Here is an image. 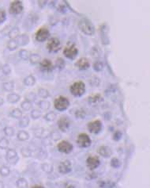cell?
<instances>
[{"instance_id": "52a82bcc", "label": "cell", "mask_w": 150, "mask_h": 188, "mask_svg": "<svg viewBox=\"0 0 150 188\" xmlns=\"http://www.w3.org/2000/svg\"><path fill=\"white\" fill-rule=\"evenodd\" d=\"M24 10V5L21 1L16 0L12 2L10 5L9 13L13 15H18V14H21Z\"/></svg>"}, {"instance_id": "2e32d148", "label": "cell", "mask_w": 150, "mask_h": 188, "mask_svg": "<svg viewBox=\"0 0 150 188\" xmlns=\"http://www.w3.org/2000/svg\"><path fill=\"white\" fill-rule=\"evenodd\" d=\"M75 67H77L79 70L81 71L87 70L90 68L89 60L86 57H81L77 60V62L75 63Z\"/></svg>"}, {"instance_id": "db71d44e", "label": "cell", "mask_w": 150, "mask_h": 188, "mask_svg": "<svg viewBox=\"0 0 150 188\" xmlns=\"http://www.w3.org/2000/svg\"><path fill=\"white\" fill-rule=\"evenodd\" d=\"M47 1H38V6L41 8H44V7L47 5Z\"/></svg>"}, {"instance_id": "ee69618b", "label": "cell", "mask_w": 150, "mask_h": 188, "mask_svg": "<svg viewBox=\"0 0 150 188\" xmlns=\"http://www.w3.org/2000/svg\"><path fill=\"white\" fill-rule=\"evenodd\" d=\"M110 164L113 168H115V169H118L121 167L122 163L121 161L119 160V159L116 158V157H113V158L111 160V162H110Z\"/></svg>"}, {"instance_id": "277c9868", "label": "cell", "mask_w": 150, "mask_h": 188, "mask_svg": "<svg viewBox=\"0 0 150 188\" xmlns=\"http://www.w3.org/2000/svg\"><path fill=\"white\" fill-rule=\"evenodd\" d=\"M63 55L67 57V59L74 60L77 58L78 55V48L74 43L68 44L63 48Z\"/></svg>"}, {"instance_id": "cb8c5ba5", "label": "cell", "mask_w": 150, "mask_h": 188, "mask_svg": "<svg viewBox=\"0 0 150 188\" xmlns=\"http://www.w3.org/2000/svg\"><path fill=\"white\" fill-rule=\"evenodd\" d=\"M29 137H30L29 134L27 131L24 130V129L18 131V133L17 134V138H18V141H28V140L29 139Z\"/></svg>"}, {"instance_id": "7402d4cb", "label": "cell", "mask_w": 150, "mask_h": 188, "mask_svg": "<svg viewBox=\"0 0 150 188\" xmlns=\"http://www.w3.org/2000/svg\"><path fill=\"white\" fill-rule=\"evenodd\" d=\"M36 83V79L33 75H29L23 79V84L26 87H33Z\"/></svg>"}, {"instance_id": "4fadbf2b", "label": "cell", "mask_w": 150, "mask_h": 188, "mask_svg": "<svg viewBox=\"0 0 150 188\" xmlns=\"http://www.w3.org/2000/svg\"><path fill=\"white\" fill-rule=\"evenodd\" d=\"M86 166L90 171H94L100 165V160L96 156H90L86 159Z\"/></svg>"}, {"instance_id": "9a60e30c", "label": "cell", "mask_w": 150, "mask_h": 188, "mask_svg": "<svg viewBox=\"0 0 150 188\" xmlns=\"http://www.w3.org/2000/svg\"><path fill=\"white\" fill-rule=\"evenodd\" d=\"M58 172L59 173L63 175L69 174L72 171V164L71 162L68 160H65L61 161L59 164H58Z\"/></svg>"}, {"instance_id": "7bdbcfd3", "label": "cell", "mask_w": 150, "mask_h": 188, "mask_svg": "<svg viewBox=\"0 0 150 188\" xmlns=\"http://www.w3.org/2000/svg\"><path fill=\"white\" fill-rule=\"evenodd\" d=\"M10 145V141L7 137H2L0 139V149L6 150Z\"/></svg>"}, {"instance_id": "603a6c76", "label": "cell", "mask_w": 150, "mask_h": 188, "mask_svg": "<svg viewBox=\"0 0 150 188\" xmlns=\"http://www.w3.org/2000/svg\"><path fill=\"white\" fill-rule=\"evenodd\" d=\"M2 90L6 92H12L15 88V84L14 81H8L3 83L2 85Z\"/></svg>"}, {"instance_id": "30bf717a", "label": "cell", "mask_w": 150, "mask_h": 188, "mask_svg": "<svg viewBox=\"0 0 150 188\" xmlns=\"http://www.w3.org/2000/svg\"><path fill=\"white\" fill-rule=\"evenodd\" d=\"M57 149L59 152L64 154H69L74 149V145L68 141H62L58 143Z\"/></svg>"}, {"instance_id": "60d3db41", "label": "cell", "mask_w": 150, "mask_h": 188, "mask_svg": "<svg viewBox=\"0 0 150 188\" xmlns=\"http://www.w3.org/2000/svg\"><path fill=\"white\" fill-rule=\"evenodd\" d=\"M10 174V168L8 166L2 165L0 168V175L2 177H7Z\"/></svg>"}, {"instance_id": "8d00e7d4", "label": "cell", "mask_w": 150, "mask_h": 188, "mask_svg": "<svg viewBox=\"0 0 150 188\" xmlns=\"http://www.w3.org/2000/svg\"><path fill=\"white\" fill-rule=\"evenodd\" d=\"M3 133H4L5 136L7 137H11L15 134V130L13 127L11 126H6L3 129Z\"/></svg>"}, {"instance_id": "83f0119b", "label": "cell", "mask_w": 150, "mask_h": 188, "mask_svg": "<svg viewBox=\"0 0 150 188\" xmlns=\"http://www.w3.org/2000/svg\"><path fill=\"white\" fill-rule=\"evenodd\" d=\"M29 123H30V119H29V117L28 115L22 116V118L19 119V122H18V125L21 128H26L27 126H29Z\"/></svg>"}, {"instance_id": "d590c367", "label": "cell", "mask_w": 150, "mask_h": 188, "mask_svg": "<svg viewBox=\"0 0 150 188\" xmlns=\"http://www.w3.org/2000/svg\"><path fill=\"white\" fill-rule=\"evenodd\" d=\"M30 54L31 53L26 49H21L18 52V56L20 57V59H21L22 60H29Z\"/></svg>"}, {"instance_id": "d4e9b609", "label": "cell", "mask_w": 150, "mask_h": 188, "mask_svg": "<svg viewBox=\"0 0 150 188\" xmlns=\"http://www.w3.org/2000/svg\"><path fill=\"white\" fill-rule=\"evenodd\" d=\"M29 60L31 64L36 65V64H38V63H41V55L38 54V53H33V54H30Z\"/></svg>"}, {"instance_id": "7a4b0ae2", "label": "cell", "mask_w": 150, "mask_h": 188, "mask_svg": "<svg viewBox=\"0 0 150 188\" xmlns=\"http://www.w3.org/2000/svg\"><path fill=\"white\" fill-rule=\"evenodd\" d=\"M85 91H86L85 84L81 80L74 82L69 87V92L74 97H81L83 95H85Z\"/></svg>"}, {"instance_id": "1f68e13d", "label": "cell", "mask_w": 150, "mask_h": 188, "mask_svg": "<svg viewBox=\"0 0 150 188\" xmlns=\"http://www.w3.org/2000/svg\"><path fill=\"white\" fill-rule=\"evenodd\" d=\"M16 186L18 188H28L29 187V184H28V181L25 178H19L16 181Z\"/></svg>"}, {"instance_id": "f546056e", "label": "cell", "mask_w": 150, "mask_h": 188, "mask_svg": "<svg viewBox=\"0 0 150 188\" xmlns=\"http://www.w3.org/2000/svg\"><path fill=\"white\" fill-rule=\"evenodd\" d=\"M21 108L24 111H31L33 109V104H32V102L29 101L27 99H25L21 103Z\"/></svg>"}, {"instance_id": "4316f807", "label": "cell", "mask_w": 150, "mask_h": 188, "mask_svg": "<svg viewBox=\"0 0 150 188\" xmlns=\"http://www.w3.org/2000/svg\"><path fill=\"white\" fill-rule=\"evenodd\" d=\"M19 35H20V29L18 26H15L10 30L7 36L10 39H16Z\"/></svg>"}, {"instance_id": "f907efd6", "label": "cell", "mask_w": 150, "mask_h": 188, "mask_svg": "<svg viewBox=\"0 0 150 188\" xmlns=\"http://www.w3.org/2000/svg\"><path fill=\"white\" fill-rule=\"evenodd\" d=\"M44 128H37L34 131V134L36 137H41L44 135Z\"/></svg>"}, {"instance_id": "6da1fadb", "label": "cell", "mask_w": 150, "mask_h": 188, "mask_svg": "<svg viewBox=\"0 0 150 188\" xmlns=\"http://www.w3.org/2000/svg\"><path fill=\"white\" fill-rule=\"evenodd\" d=\"M79 30L87 36H92L95 34V26L89 18L83 17L78 22Z\"/></svg>"}, {"instance_id": "8fae6325", "label": "cell", "mask_w": 150, "mask_h": 188, "mask_svg": "<svg viewBox=\"0 0 150 188\" xmlns=\"http://www.w3.org/2000/svg\"><path fill=\"white\" fill-rule=\"evenodd\" d=\"M19 157L17 151L13 148H9L7 149V153H6V160L11 165H16L19 161Z\"/></svg>"}, {"instance_id": "d6a6232c", "label": "cell", "mask_w": 150, "mask_h": 188, "mask_svg": "<svg viewBox=\"0 0 150 188\" xmlns=\"http://www.w3.org/2000/svg\"><path fill=\"white\" fill-rule=\"evenodd\" d=\"M41 169L44 172L50 174V173H52L53 172V170H54V166L50 163H44L41 164Z\"/></svg>"}, {"instance_id": "5b68a950", "label": "cell", "mask_w": 150, "mask_h": 188, "mask_svg": "<svg viewBox=\"0 0 150 188\" xmlns=\"http://www.w3.org/2000/svg\"><path fill=\"white\" fill-rule=\"evenodd\" d=\"M62 48V44L57 37H51L46 44V48L51 53L58 52Z\"/></svg>"}, {"instance_id": "ffe728a7", "label": "cell", "mask_w": 150, "mask_h": 188, "mask_svg": "<svg viewBox=\"0 0 150 188\" xmlns=\"http://www.w3.org/2000/svg\"><path fill=\"white\" fill-rule=\"evenodd\" d=\"M103 97L101 96L100 94H96V95H92L91 96L89 97L88 98V101H89V103H90L91 105H95L97 104L99 102H103Z\"/></svg>"}, {"instance_id": "ab89813d", "label": "cell", "mask_w": 150, "mask_h": 188, "mask_svg": "<svg viewBox=\"0 0 150 188\" xmlns=\"http://www.w3.org/2000/svg\"><path fill=\"white\" fill-rule=\"evenodd\" d=\"M103 67H104V64L102 61L100 60H97V61L94 62L93 63V65H92V68H93V70L96 71V72H100L103 69Z\"/></svg>"}, {"instance_id": "680465c9", "label": "cell", "mask_w": 150, "mask_h": 188, "mask_svg": "<svg viewBox=\"0 0 150 188\" xmlns=\"http://www.w3.org/2000/svg\"><path fill=\"white\" fill-rule=\"evenodd\" d=\"M0 188H5L4 184L2 181H0Z\"/></svg>"}, {"instance_id": "bcb514c9", "label": "cell", "mask_w": 150, "mask_h": 188, "mask_svg": "<svg viewBox=\"0 0 150 188\" xmlns=\"http://www.w3.org/2000/svg\"><path fill=\"white\" fill-rule=\"evenodd\" d=\"M2 72L5 75H9L11 73V67L8 63H5L2 67Z\"/></svg>"}, {"instance_id": "f5cc1de1", "label": "cell", "mask_w": 150, "mask_h": 188, "mask_svg": "<svg viewBox=\"0 0 150 188\" xmlns=\"http://www.w3.org/2000/svg\"><path fill=\"white\" fill-rule=\"evenodd\" d=\"M25 99H27L29 100V101H30V102H32V100L33 101V100L36 99V95H35V94H34L33 92H29V95L25 97Z\"/></svg>"}, {"instance_id": "e0dca14e", "label": "cell", "mask_w": 150, "mask_h": 188, "mask_svg": "<svg viewBox=\"0 0 150 188\" xmlns=\"http://www.w3.org/2000/svg\"><path fill=\"white\" fill-rule=\"evenodd\" d=\"M97 152L100 156H101L103 158H109L112 156L113 152H112V148L109 146L107 145H101L97 149Z\"/></svg>"}, {"instance_id": "d6986e66", "label": "cell", "mask_w": 150, "mask_h": 188, "mask_svg": "<svg viewBox=\"0 0 150 188\" xmlns=\"http://www.w3.org/2000/svg\"><path fill=\"white\" fill-rule=\"evenodd\" d=\"M21 99L20 95H18L17 93H14V92H11V93H9L7 95V102L9 103H11V104H15L17 102H18Z\"/></svg>"}, {"instance_id": "ba28073f", "label": "cell", "mask_w": 150, "mask_h": 188, "mask_svg": "<svg viewBox=\"0 0 150 188\" xmlns=\"http://www.w3.org/2000/svg\"><path fill=\"white\" fill-rule=\"evenodd\" d=\"M87 129L92 134H100L103 129V124L100 120H95L87 124Z\"/></svg>"}, {"instance_id": "b9f144b4", "label": "cell", "mask_w": 150, "mask_h": 188, "mask_svg": "<svg viewBox=\"0 0 150 188\" xmlns=\"http://www.w3.org/2000/svg\"><path fill=\"white\" fill-rule=\"evenodd\" d=\"M65 65H66L65 60H64L62 57H58V59L56 60L55 64L54 65V67L55 68H57L58 69H59V70H62V69H63V68H65Z\"/></svg>"}, {"instance_id": "484cf974", "label": "cell", "mask_w": 150, "mask_h": 188, "mask_svg": "<svg viewBox=\"0 0 150 188\" xmlns=\"http://www.w3.org/2000/svg\"><path fill=\"white\" fill-rule=\"evenodd\" d=\"M10 116L15 119H21L22 118L23 113L21 110H20L19 108H14L10 112Z\"/></svg>"}, {"instance_id": "11a10c76", "label": "cell", "mask_w": 150, "mask_h": 188, "mask_svg": "<svg viewBox=\"0 0 150 188\" xmlns=\"http://www.w3.org/2000/svg\"><path fill=\"white\" fill-rule=\"evenodd\" d=\"M32 188H44V187L42 186V185H39V184H36V185H34L33 187H32Z\"/></svg>"}, {"instance_id": "f35d334b", "label": "cell", "mask_w": 150, "mask_h": 188, "mask_svg": "<svg viewBox=\"0 0 150 188\" xmlns=\"http://www.w3.org/2000/svg\"><path fill=\"white\" fill-rule=\"evenodd\" d=\"M30 116L33 120H37L42 116V111L38 109H33L31 110Z\"/></svg>"}, {"instance_id": "7dc6e473", "label": "cell", "mask_w": 150, "mask_h": 188, "mask_svg": "<svg viewBox=\"0 0 150 188\" xmlns=\"http://www.w3.org/2000/svg\"><path fill=\"white\" fill-rule=\"evenodd\" d=\"M21 153L24 157H32V151L29 149V148H22L21 150Z\"/></svg>"}, {"instance_id": "3957f363", "label": "cell", "mask_w": 150, "mask_h": 188, "mask_svg": "<svg viewBox=\"0 0 150 188\" xmlns=\"http://www.w3.org/2000/svg\"><path fill=\"white\" fill-rule=\"evenodd\" d=\"M70 102L69 99L65 96L60 95L58 96L54 100V107L56 110L59 111V112H63L65 111L69 108Z\"/></svg>"}, {"instance_id": "ac0fdd59", "label": "cell", "mask_w": 150, "mask_h": 188, "mask_svg": "<svg viewBox=\"0 0 150 188\" xmlns=\"http://www.w3.org/2000/svg\"><path fill=\"white\" fill-rule=\"evenodd\" d=\"M16 40L18 41V46H27L28 44L29 43V41H30L29 35H27V34H20V35L16 38Z\"/></svg>"}, {"instance_id": "9c48e42d", "label": "cell", "mask_w": 150, "mask_h": 188, "mask_svg": "<svg viewBox=\"0 0 150 188\" xmlns=\"http://www.w3.org/2000/svg\"><path fill=\"white\" fill-rule=\"evenodd\" d=\"M51 36V33L49 30L46 27L40 28L35 34V39L38 42H44L49 38Z\"/></svg>"}, {"instance_id": "c3c4849f", "label": "cell", "mask_w": 150, "mask_h": 188, "mask_svg": "<svg viewBox=\"0 0 150 188\" xmlns=\"http://www.w3.org/2000/svg\"><path fill=\"white\" fill-rule=\"evenodd\" d=\"M85 115H86V113H85V110L82 109L77 110V111L75 112V117H76L77 118H79V119H83V118H85Z\"/></svg>"}, {"instance_id": "5bb4252c", "label": "cell", "mask_w": 150, "mask_h": 188, "mask_svg": "<svg viewBox=\"0 0 150 188\" xmlns=\"http://www.w3.org/2000/svg\"><path fill=\"white\" fill-rule=\"evenodd\" d=\"M40 64V69L41 72L44 73H50L54 70V64L52 62V60L49 59L41 60Z\"/></svg>"}, {"instance_id": "6f0895ef", "label": "cell", "mask_w": 150, "mask_h": 188, "mask_svg": "<svg viewBox=\"0 0 150 188\" xmlns=\"http://www.w3.org/2000/svg\"><path fill=\"white\" fill-rule=\"evenodd\" d=\"M67 188H74V186H72V184H67V187H66Z\"/></svg>"}, {"instance_id": "74e56055", "label": "cell", "mask_w": 150, "mask_h": 188, "mask_svg": "<svg viewBox=\"0 0 150 188\" xmlns=\"http://www.w3.org/2000/svg\"><path fill=\"white\" fill-rule=\"evenodd\" d=\"M89 83L93 87H97L100 84V79H99L97 76H96V75H93V76H92L89 79Z\"/></svg>"}, {"instance_id": "9f6ffc18", "label": "cell", "mask_w": 150, "mask_h": 188, "mask_svg": "<svg viewBox=\"0 0 150 188\" xmlns=\"http://www.w3.org/2000/svg\"><path fill=\"white\" fill-rule=\"evenodd\" d=\"M4 104V99L2 97H0V107H2Z\"/></svg>"}, {"instance_id": "4dcf8cb0", "label": "cell", "mask_w": 150, "mask_h": 188, "mask_svg": "<svg viewBox=\"0 0 150 188\" xmlns=\"http://www.w3.org/2000/svg\"><path fill=\"white\" fill-rule=\"evenodd\" d=\"M38 95L41 98L46 100L47 98H49L50 96H51V94H50L48 90H47L46 88H43V87H41V88L38 89Z\"/></svg>"}, {"instance_id": "7c38bea8", "label": "cell", "mask_w": 150, "mask_h": 188, "mask_svg": "<svg viewBox=\"0 0 150 188\" xmlns=\"http://www.w3.org/2000/svg\"><path fill=\"white\" fill-rule=\"evenodd\" d=\"M57 124H58V129L60 131L63 132V133H67L69 129V128H70L71 122H70V120H69L68 117L63 116V117H61L58 119Z\"/></svg>"}, {"instance_id": "44dd1931", "label": "cell", "mask_w": 150, "mask_h": 188, "mask_svg": "<svg viewBox=\"0 0 150 188\" xmlns=\"http://www.w3.org/2000/svg\"><path fill=\"white\" fill-rule=\"evenodd\" d=\"M37 106L41 111H47L51 108V102L47 100H40L37 102Z\"/></svg>"}, {"instance_id": "e575fe53", "label": "cell", "mask_w": 150, "mask_h": 188, "mask_svg": "<svg viewBox=\"0 0 150 188\" xmlns=\"http://www.w3.org/2000/svg\"><path fill=\"white\" fill-rule=\"evenodd\" d=\"M98 185L100 188H113L115 184L112 181H99Z\"/></svg>"}, {"instance_id": "f6af8a7d", "label": "cell", "mask_w": 150, "mask_h": 188, "mask_svg": "<svg viewBox=\"0 0 150 188\" xmlns=\"http://www.w3.org/2000/svg\"><path fill=\"white\" fill-rule=\"evenodd\" d=\"M61 137H62V135H61L60 133L58 131L52 132L51 135H50V139L54 141H57L58 140H60Z\"/></svg>"}, {"instance_id": "816d5d0a", "label": "cell", "mask_w": 150, "mask_h": 188, "mask_svg": "<svg viewBox=\"0 0 150 188\" xmlns=\"http://www.w3.org/2000/svg\"><path fill=\"white\" fill-rule=\"evenodd\" d=\"M7 20V12L4 10H0V24Z\"/></svg>"}, {"instance_id": "836d02e7", "label": "cell", "mask_w": 150, "mask_h": 188, "mask_svg": "<svg viewBox=\"0 0 150 188\" xmlns=\"http://www.w3.org/2000/svg\"><path fill=\"white\" fill-rule=\"evenodd\" d=\"M56 118H57V114L54 111H49L44 116V120H46L47 122H54Z\"/></svg>"}, {"instance_id": "681fc988", "label": "cell", "mask_w": 150, "mask_h": 188, "mask_svg": "<svg viewBox=\"0 0 150 188\" xmlns=\"http://www.w3.org/2000/svg\"><path fill=\"white\" fill-rule=\"evenodd\" d=\"M122 137H123L122 132L119 131V130H117L113 134V140L115 141H119L122 139Z\"/></svg>"}, {"instance_id": "8992f818", "label": "cell", "mask_w": 150, "mask_h": 188, "mask_svg": "<svg viewBox=\"0 0 150 188\" xmlns=\"http://www.w3.org/2000/svg\"><path fill=\"white\" fill-rule=\"evenodd\" d=\"M76 142L80 148H88L92 145V140L89 137V136L87 134L81 133L78 134V136L77 137Z\"/></svg>"}, {"instance_id": "f1b7e54d", "label": "cell", "mask_w": 150, "mask_h": 188, "mask_svg": "<svg viewBox=\"0 0 150 188\" xmlns=\"http://www.w3.org/2000/svg\"><path fill=\"white\" fill-rule=\"evenodd\" d=\"M7 48L10 50V51H14L19 47L18 46V41L16 39H10L9 41L7 42Z\"/></svg>"}]
</instances>
